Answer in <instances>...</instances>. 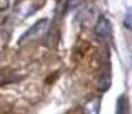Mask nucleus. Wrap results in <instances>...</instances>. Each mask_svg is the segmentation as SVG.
Masks as SVG:
<instances>
[{
  "label": "nucleus",
  "instance_id": "obj_4",
  "mask_svg": "<svg viewBox=\"0 0 132 114\" xmlns=\"http://www.w3.org/2000/svg\"><path fill=\"white\" fill-rule=\"evenodd\" d=\"M81 2H82V0H67V2H65V11L72 10V9L77 7Z\"/></svg>",
  "mask_w": 132,
  "mask_h": 114
},
{
  "label": "nucleus",
  "instance_id": "obj_1",
  "mask_svg": "<svg viewBox=\"0 0 132 114\" xmlns=\"http://www.w3.org/2000/svg\"><path fill=\"white\" fill-rule=\"evenodd\" d=\"M94 33L98 39H102V40H109L112 36V26H111V22H109L106 17L101 16L98 19L97 24H95V28H94Z\"/></svg>",
  "mask_w": 132,
  "mask_h": 114
},
{
  "label": "nucleus",
  "instance_id": "obj_5",
  "mask_svg": "<svg viewBox=\"0 0 132 114\" xmlns=\"http://www.w3.org/2000/svg\"><path fill=\"white\" fill-rule=\"evenodd\" d=\"M126 27L131 28V11L126 13Z\"/></svg>",
  "mask_w": 132,
  "mask_h": 114
},
{
  "label": "nucleus",
  "instance_id": "obj_2",
  "mask_svg": "<svg viewBox=\"0 0 132 114\" xmlns=\"http://www.w3.org/2000/svg\"><path fill=\"white\" fill-rule=\"evenodd\" d=\"M47 23H48V20H47V19L38 20V22L36 23L34 26H31V27H30L29 30H27L26 33H24L23 36L20 37V40H19V44H21V43H26L27 40L33 39V37H37L38 34H40L41 31H43L44 28L47 27Z\"/></svg>",
  "mask_w": 132,
  "mask_h": 114
},
{
  "label": "nucleus",
  "instance_id": "obj_3",
  "mask_svg": "<svg viewBox=\"0 0 132 114\" xmlns=\"http://www.w3.org/2000/svg\"><path fill=\"white\" fill-rule=\"evenodd\" d=\"M115 114H129V105H128V100L125 96H121L117 100V110Z\"/></svg>",
  "mask_w": 132,
  "mask_h": 114
}]
</instances>
